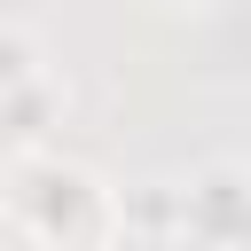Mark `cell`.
<instances>
[{
    "mask_svg": "<svg viewBox=\"0 0 251 251\" xmlns=\"http://www.w3.org/2000/svg\"><path fill=\"white\" fill-rule=\"evenodd\" d=\"M24 149H16V133H8V118H0V180H8V165H16Z\"/></svg>",
    "mask_w": 251,
    "mask_h": 251,
    "instance_id": "52a82bcc",
    "label": "cell"
},
{
    "mask_svg": "<svg viewBox=\"0 0 251 251\" xmlns=\"http://www.w3.org/2000/svg\"><path fill=\"white\" fill-rule=\"evenodd\" d=\"M243 251H251V235H243Z\"/></svg>",
    "mask_w": 251,
    "mask_h": 251,
    "instance_id": "9c48e42d",
    "label": "cell"
},
{
    "mask_svg": "<svg viewBox=\"0 0 251 251\" xmlns=\"http://www.w3.org/2000/svg\"><path fill=\"white\" fill-rule=\"evenodd\" d=\"M0 118H8V133H16V149L31 157V149L47 141V126L63 118V94H55V78H31L24 94H8V102H0Z\"/></svg>",
    "mask_w": 251,
    "mask_h": 251,
    "instance_id": "277c9868",
    "label": "cell"
},
{
    "mask_svg": "<svg viewBox=\"0 0 251 251\" xmlns=\"http://www.w3.org/2000/svg\"><path fill=\"white\" fill-rule=\"evenodd\" d=\"M0 188H8V220H16L31 243H47V251H71V243L118 227V188H110L94 165H71V157L31 149V157L8 165Z\"/></svg>",
    "mask_w": 251,
    "mask_h": 251,
    "instance_id": "6da1fadb",
    "label": "cell"
},
{
    "mask_svg": "<svg viewBox=\"0 0 251 251\" xmlns=\"http://www.w3.org/2000/svg\"><path fill=\"white\" fill-rule=\"evenodd\" d=\"M31 78H47V63H39V39H31L24 24H0V102H8V94H24Z\"/></svg>",
    "mask_w": 251,
    "mask_h": 251,
    "instance_id": "5b68a950",
    "label": "cell"
},
{
    "mask_svg": "<svg viewBox=\"0 0 251 251\" xmlns=\"http://www.w3.org/2000/svg\"><path fill=\"white\" fill-rule=\"evenodd\" d=\"M188 235L212 243V251H243V235H251V165L188 173Z\"/></svg>",
    "mask_w": 251,
    "mask_h": 251,
    "instance_id": "7a4b0ae2",
    "label": "cell"
},
{
    "mask_svg": "<svg viewBox=\"0 0 251 251\" xmlns=\"http://www.w3.org/2000/svg\"><path fill=\"white\" fill-rule=\"evenodd\" d=\"M118 235L133 251L188 235V180H133V188H118Z\"/></svg>",
    "mask_w": 251,
    "mask_h": 251,
    "instance_id": "3957f363",
    "label": "cell"
},
{
    "mask_svg": "<svg viewBox=\"0 0 251 251\" xmlns=\"http://www.w3.org/2000/svg\"><path fill=\"white\" fill-rule=\"evenodd\" d=\"M157 8H204V0H157Z\"/></svg>",
    "mask_w": 251,
    "mask_h": 251,
    "instance_id": "ba28073f",
    "label": "cell"
},
{
    "mask_svg": "<svg viewBox=\"0 0 251 251\" xmlns=\"http://www.w3.org/2000/svg\"><path fill=\"white\" fill-rule=\"evenodd\" d=\"M71 251H133V243H126L118 227H110V235H86V243H71Z\"/></svg>",
    "mask_w": 251,
    "mask_h": 251,
    "instance_id": "8992f818",
    "label": "cell"
}]
</instances>
